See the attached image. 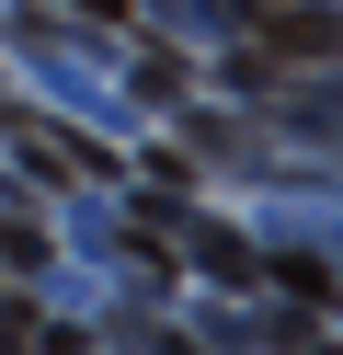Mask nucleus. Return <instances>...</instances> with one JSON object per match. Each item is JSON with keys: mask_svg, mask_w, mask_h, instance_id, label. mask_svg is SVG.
I'll use <instances>...</instances> for the list:
<instances>
[{"mask_svg": "<svg viewBox=\"0 0 343 355\" xmlns=\"http://www.w3.org/2000/svg\"><path fill=\"white\" fill-rule=\"evenodd\" d=\"M23 149H35V172H103V149H91V138H58V126H23Z\"/></svg>", "mask_w": 343, "mask_h": 355, "instance_id": "obj_2", "label": "nucleus"}, {"mask_svg": "<svg viewBox=\"0 0 343 355\" xmlns=\"http://www.w3.org/2000/svg\"><path fill=\"white\" fill-rule=\"evenodd\" d=\"M332 46H343V12H320V0H286V12L263 24V46H252V58H332Z\"/></svg>", "mask_w": 343, "mask_h": 355, "instance_id": "obj_1", "label": "nucleus"}]
</instances>
